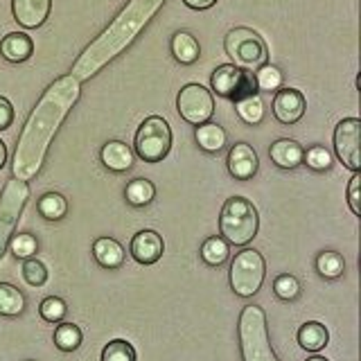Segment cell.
<instances>
[{"instance_id":"1","label":"cell","mask_w":361,"mask_h":361,"mask_svg":"<svg viewBox=\"0 0 361 361\" xmlns=\"http://www.w3.org/2000/svg\"><path fill=\"white\" fill-rule=\"evenodd\" d=\"M79 97H82V82H77L71 73L54 79L43 90L16 140L11 176L18 180H32L39 176L56 131L68 118V113L75 109Z\"/></svg>"},{"instance_id":"2","label":"cell","mask_w":361,"mask_h":361,"mask_svg":"<svg viewBox=\"0 0 361 361\" xmlns=\"http://www.w3.org/2000/svg\"><path fill=\"white\" fill-rule=\"evenodd\" d=\"M165 3L167 0H127L109 25L77 56L71 75L77 82H88L90 77H95L138 39V34L149 25Z\"/></svg>"},{"instance_id":"3","label":"cell","mask_w":361,"mask_h":361,"mask_svg":"<svg viewBox=\"0 0 361 361\" xmlns=\"http://www.w3.org/2000/svg\"><path fill=\"white\" fill-rule=\"evenodd\" d=\"M242 361H280L271 348L267 312L259 305H246L237 321Z\"/></svg>"},{"instance_id":"4","label":"cell","mask_w":361,"mask_h":361,"mask_svg":"<svg viewBox=\"0 0 361 361\" xmlns=\"http://www.w3.org/2000/svg\"><path fill=\"white\" fill-rule=\"evenodd\" d=\"M259 231V212L246 197H231L219 214V235L233 246H246Z\"/></svg>"},{"instance_id":"5","label":"cell","mask_w":361,"mask_h":361,"mask_svg":"<svg viewBox=\"0 0 361 361\" xmlns=\"http://www.w3.org/2000/svg\"><path fill=\"white\" fill-rule=\"evenodd\" d=\"M264 278H267V262L262 253L255 251V248H242V251L233 257L228 282L235 296L253 298L255 293L262 289Z\"/></svg>"},{"instance_id":"6","label":"cell","mask_w":361,"mask_h":361,"mask_svg":"<svg viewBox=\"0 0 361 361\" xmlns=\"http://www.w3.org/2000/svg\"><path fill=\"white\" fill-rule=\"evenodd\" d=\"M224 50L231 56L233 66L248 73H255L269 59L267 43L251 27H233L224 39Z\"/></svg>"},{"instance_id":"7","label":"cell","mask_w":361,"mask_h":361,"mask_svg":"<svg viewBox=\"0 0 361 361\" xmlns=\"http://www.w3.org/2000/svg\"><path fill=\"white\" fill-rule=\"evenodd\" d=\"M30 183L27 180H18L11 176L5 188L0 190V259L5 257L11 235L16 233V226L23 210H25L30 201Z\"/></svg>"},{"instance_id":"8","label":"cell","mask_w":361,"mask_h":361,"mask_svg":"<svg viewBox=\"0 0 361 361\" xmlns=\"http://www.w3.org/2000/svg\"><path fill=\"white\" fill-rule=\"evenodd\" d=\"M172 149V127L163 116H149L135 131L133 154L145 163H161Z\"/></svg>"},{"instance_id":"9","label":"cell","mask_w":361,"mask_h":361,"mask_svg":"<svg viewBox=\"0 0 361 361\" xmlns=\"http://www.w3.org/2000/svg\"><path fill=\"white\" fill-rule=\"evenodd\" d=\"M176 111L192 127L210 122L214 113V97L201 84H185L176 95Z\"/></svg>"},{"instance_id":"10","label":"cell","mask_w":361,"mask_h":361,"mask_svg":"<svg viewBox=\"0 0 361 361\" xmlns=\"http://www.w3.org/2000/svg\"><path fill=\"white\" fill-rule=\"evenodd\" d=\"M210 86L212 90L224 99H240L244 95L257 93L253 73L242 71L233 63H221L212 71L210 75Z\"/></svg>"},{"instance_id":"11","label":"cell","mask_w":361,"mask_h":361,"mask_svg":"<svg viewBox=\"0 0 361 361\" xmlns=\"http://www.w3.org/2000/svg\"><path fill=\"white\" fill-rule=\"evenodd\" d=\"M334 154L350 172H361V120L343 118L334 127Z\"/></svg>"},{"instance_id":"12","label":"cell","mask_w":361,"mask_h":361,"mask_svg":"<svg viewBox=\"0 0 361 361\" xmlns=\"http://www.w3.org/2000/svg\"><path fill=\"white\" fill-rule=\"evenodd\" d=\"M226 167L235 180H251L259 169V156L248 142H235L226 156Z\"/></svg>"},{"instance_id":"13","label":"cell","mask_w":361,"mask_h":361,"mask_svg":"<svg viewBox=\"0 0 361 361\" xmlns=\"http://www.w3.org/2000/svg\"><path fill=\"white\" fill-rule=\"evenodd\" d=\"M307 99L298 88H280L274 95V116L280 124H296L302 120Z\"/></svg>"},{"instance_id":"14","label":"cell","mask_w":361,"mask_h":361,"mask_svg":"<svg viewBox=\"0 0 361 361\" xmlns=\"http://www.w3.org/2000/svg\"><path fill=\"white\" fill-rule=\"evenodd\" d=\"M129 253H131V257L138 264L152 267V264H156L158 259L163 257V253H165V242H163V237L158 235L156 231L145 228V231L133 235V240L129 244Z\"/></svg>"},{"instance_id":"15","label":"cell","mask_w":361,"mask_h":361,"mask_svg":"<svg viewBox=\"0 0 361 361\" xmlns=\"http://www.w3.org/2000/svg\"><path fill=\"white\" fill-rule=\"evenodd\" d=\"M52 0H11V14L18 25L37 30L50 18Z\"/></svg>"},{"instance_id":"16","label":"cell","mask_w":361,"mask_h":361,"mask_svg":"<svg viewBox=\"0 0 361 361\" xmlns=\"http://www.w3.org/2000/svg\"><path fill=\"white\" fill-rule=\"evenodd\" d=\"M133 149L122 140H109L102 145L99 149V161L104 165L109 172L113 174H122V172H129L133 167Z\"/></svg>"},{"instance_id":"17","label":"cell","mask_w":361,"mask_h":361,"mask_svg":"<svg viewBox=\"0 0 361 361\" xmlns=\"http://www.w3.org/2000/svg\"><path fill=\"white\" fill-rule=\"evenodd\" d=\"M269 156H271V163H274L276 167H280V169H296V167L302 165L305 147L298 140L278 138L276 142H271Z\"/></svg>"},{"instance_id":"18","label":"cell","mask_w":361,"mask_h":361,"mask_svg":"<svg viewBox=\"0 0 361 361\" xmlns=\"http://www.w3.org/2000/svg\"><path fill=\"white\" fill-rule=\"evenodd\" d=\"M0 54L9 63H23L34 54V41L25 32H11L0 41Z\"/></svg>"},{"instance_id":"19","label":"cell","mask_w":361,"mask_h":361,"mask_svg":"<svg viewBox=\"0 0 361 361\" xmlns=\"http://www.w3.org/2000/svg\"><path fill=\"white\" fill-rule=\"evenodd\" d=\"M169 52H172L174 59L180 66H192L199 61L201 56V45L197 37L188 30H178L172 34V41H169Z\"/></svg>"},{"instance_id":"20","label":"cell","mask_w":361,"mask_h":361,"mask_svg":"<svg viewBox=\"0 0 361 361\" xmlns=\"http://www.w3.org/2000/svg\"><path fill=\"white\" fill-rule=\"evenodd\" d=\"M93 257L99 267L104 269H120L124 264V248L118 240H113V237H97L93 242Z\"/></svg>"},{"instance_id":"21","label":"cell","mask_w":361,"mask_h":361,"mask_svg":"<svg viewBox=\"0 0 361 361\" xmlns=\"http://www.w3.org/2000/svg\"><path fill=\"white\" fill-rule=\"evenodd\" d=\"M195 140L201 152L219 154L224 152V147L228 145V133H226V129L219 127L217 122H203L195 131Z\"/></svg>"},{"instance_id":"22","label":"cell","mask_w":361,"mask_h":361,"mask_svg":"<svg viewBox=\"0 0 361 361\" xmlns=\"http://www.w3.org/2000/svg\"><path fill=\"white\" fill-rule=\"evenodd\" d=\"M296 341L302 350H307V353H321V350L327 345V341H330V332H327V327L323 323L307 321L300 325Z\"/></svg>"},{"instance_id":"23","label":"cell","mask_w":361,"mask_h":361,"mask_svg":"<svg viewBox=\"0 0 361 361\" xmlns=\"http://www.w3.org/2000/svg\"><path fill=\"white\" fill-rule=\"evenodd\" d=\"M235 113L240 116L244 124H248V127H257V124H262L267 109L259 93H251V95L235 99Z\"/></svg>"},{"instance_id":"24","label":"cell","mask_w":361,"mask_h":361,"mask_svg":"<svg viewBox=\"0 0 361 361\" xmlns=\"http://www.w3.org/2000/svg\"><path fill=\"white\" fill-rule=\"evenodd\" d=\"M124 199L133 208H145L156 199V185L149 178H131L124 188Z\"/></svg>"},{"instance_id":"25","label":"cell","mask_w":361,"mask_h":361,"mask_svg":"<svg viewBox=\"0 0 361 361\" xmlns=\"http://www.w3.org/2000/svg\"><path fill=\"white\" fill-rule=\"evenodd\" d=\"M199 255L208 267H221L226 264V259L231 257V244L226 242L221 235H212L201 244Z\"/></svg>"},{"instance_id":"26","label":"cell","mask_w":361,"mask_h":361,"mask_svg":"<svg viewBox=\"0 0 361 361\" xmlns=\"http://www.w3.org/2000/svg\"><path fill=\"white\" fill-rule=\"evenodd\" d=\"M37 210L45 221H61L68 214V199L61 192H45L37 201Z\"/></svg>"},{"instance_id":"27","label":"cell","mask_w":361,"mask_h":361,"mask_svg":"<svg viewBox=\"0 0 361 361\" xmlns=\"http://www.w3.org/2000/svg\"><path fill=\"white\" fill-rule=\"evenodd\" d=\"M25 312V296L9 282H0V316H20Z\"/></svg>"},{"instance_id":"28","label":"cell","mask_w":361,"mask_h":361,"mask_svg":"<svg viewBox=\"0 0 361 361\" xmlns=\"http://www.w3.org/2000/svg\"><path fill=\"white\" fill-rule=\"evenodd\" d=\"M253 79H255L257 93H276V90H280L282 84H285V75H282V71L269 61L257 68L253 73Z\"/></svg>"},{"instance_id":"29","label":"cell","mask_w":361,"mask_h":361,"mask_svg":"<svg viewBox=\"0 0 361 361\" xmlns=\"http://www.w3.org/2000/svg\"><path fill=\"white\" fill-rule=\"evenodd\" d=\"M316 271L325 280H336L343 276L345 271V259L336 251H321L316 255Z\"/></svg>"},{"instance_id":"30","label":"cell","mask_w":361,"mask_h":361,"mask_svg":"<svg viewBox=\"0 0 361 361\" xmlns=\"http://www.w3.org/2000/svg\"><path fill=\"white\" fill-rule=\"evenodd\" d=\"M84 334L79 330V325L75 323H59L54 330V345L61 350V353H75V350L82 345Z\"/></svg>"},{"instance_id":"31","label":"cell","mask_w":361,"mask_h":361,"mask_svg":"<svg viewBox=\"0 0 361 361\" xmlns=\"http://www.w3.org/2000/svg\"><path fill=\"white\" fill-rule=\"evenodd\" d=\"M302 165H307L312 172H327V169H332V165H334V156L327 147L312 145L310 149H305Z\"/></svg>"},{"instance_id":"32","label":"cell","mask_w":361,"mask_h":361,"mask_svg":"<svg viewBox=\"0 0 361 361\" xmlns=\"http://www.w3.org/2000/svg\"><path fill=\"white\" fill-rule=\"evenodd\" d=\"M300 280L291 274H280L276 280H274V293L276 298H280L282 302H293L300 298Z\"/></svg>"},{"instance_id":"33","label":"cell","mask_w":361,"mask_h":361,"mask_svg":"<svg viewBox=\"0 0 361 361\" xmlns=\"http://www.w3.org/2000/svg\"><path fill=\"white\" fill-rule=\"evenodd\" d=\"M9 251L11 255H14L16 259H30L37 255L39 251V242L37 237H34L32 233H14L9 240Z\"/></svg>"},{"instance_id":"34","label":"cell","mask_w":361,"mask_h":361,"mask_svg":"<svg viewBox=\"0 0 361 361\" xmlns=\"http://www.w3.org/2000/svg\"><path fill=\"white\" fill-rule=\"evenodd\" d=\"M99 361H135V350L124 338H113L102 350Z\"/></svg>"},{"instance_id":"35","label":"cell","mask_w":361,"mask_h":361,"mask_svg":"<svg viewBox=\"0 0 361 361\" xmlns=\"http://www.w3.org/2000/svg\"><path fill=\"white\" fill-rule=\"evenodd\" d=\"M39 314H41V319L45 323H61L66 319V314H68V305L59 296H48V298L41 300Z\"/></svg>"},{"instance_id":"36","label":"cell","mask_w":361,"mask_h":361,"mask_svg":"<svg viewBox=\"0 0 361 361\" xmlns=\"http://www.w3.org/2000/svg\"><path fill=\"white\" fill-rule=\"evenodd\" d=\"M23 280L27 282L30 287H43L48 282V269L37 257H30V259H23Z\"/></svg>"},{"instance_id":"37","label":"cell","mask_w":361,"mask_h":361,"mask_svg":"<svg viewBox=\"0 0 361 361\" xmlns=\"http://www.w3.org/2000/svg\"><path fill=\"white\" fill-rule=\"evenodd\" d=\"M345 197H348V206L353 210L355 217L361 214V174L359 172H353V178H350V183L345 188Z\"/></svg>"},{"instance_id":"38","label":"cell","mask_w":361,"mask_h":361,"mask_svg":"<svg viewBox=\"0 0 361 361\" xmlns=\"http://www.w3.org/2000/svg\"><path fill=\"white\" fill-rule=\"evenodd\" d=\"M14 118H16V111L11 106V102L0 95V131H7L11 124H14Z\"/></svg>"},{"instance_id":"39","label":"cell","mask_w":361,"mask_h":361,"mask_svg":"<svg viewBox=\"0 0 361 361\" xmlns=\"http://www.w3.org/2000/svg\"><path fill=\"white\" fill-rule=\"evenodd\" d=\"M219 0H183V5L190 7V9H197V11H206L210 7L217 5Z\"/></svg>"},{"instance_id":"40","label":"cell","mask_w":361,"mask_h":361,"mask_svg":"<svg viewBox=\"0 0 361 361\" xmlns=\"http://www.w3.org/2000/svg\"><path fill=\"white\" fill-rule=\"evenodd\" d=\"M5 163H7V145L0 140V169L5 167Z\"/></svg>"},{"instance_id":"41","label":"cell","mask_w":361,"mask_h":361,"mask_svg":"<svg viewBox=\"0 0 361 361\" xmlns=\"http://www.w3.org/2000/svg\"><path fill=\"white\" fill-rule=\"evenodd\" d=\"M307 361H327L325 357H319V355H314V357H310Z\"/></svg>"}]
</instances>
